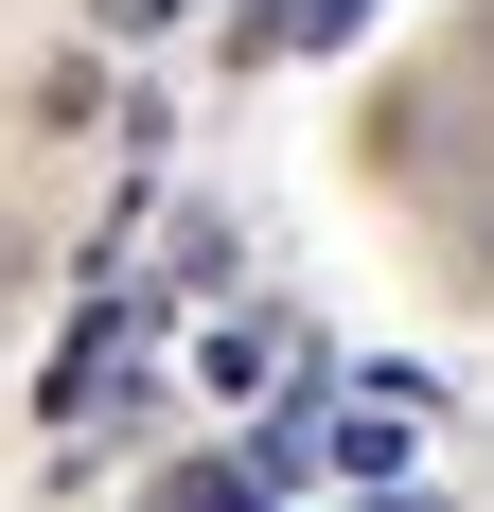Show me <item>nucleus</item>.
<instances>
[{"mask_svg": "<svg viewBox=\"0 0 494 512\" xmlns=\"http://www.w3.org/2000/svg\"><path fill=\"white\" fill-rule=\"evenodd\" d=\"M195 389L283 407V389H300V318H265V301H247V318H212V336H195Z\"/></svg>", "mask_w": 494, "mask_h": 512, "instance_id": "1", "label": "nucleus"}, {"mask_svg": "<svg viewBox=\"0 0 494 512\" xmlns=\"http://www.w3.org/2000/svg\"><path fill=\"white\" fill-rule=\"evenodd\" d=\"M159 512H283V460H265V442H247V460H177Z\"/></svg>", "mask_w": 494, "mask_h": 512, "instance_id": "2", "label": "nucleus"}, {"mask_svg": "<svg viewBox=\"0 0 494 512\" xmlns=\"http://www.w3.org/2000/svg\"><path fill=\"white\" fill-rule=\"evenodd\" d=\"M195 0H89V36H177Z\"/></svg>", "mask_w": 494, "mask_h": 512, "instance_id": "3", "label": "nucleus"}, {"mask_svg": "<svg viewBox=\"0 0 494 512\" xmlns=\"http://www.w3.org/2000/svg\"><path fill=\"white\" fill-rule=\"evenodd\" d=\"M353 512H442V495H353Z\"/></svg>", "mask_w": 494, "mask_h": 512, "instance_id": "4", "label": "nucleus"}]
</instances>
